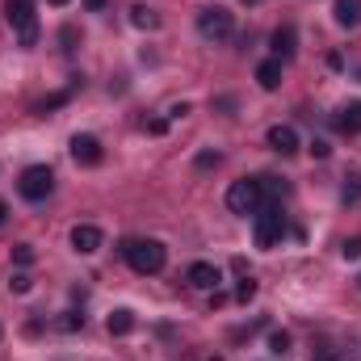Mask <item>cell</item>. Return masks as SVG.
Returning a JSON list of instances; mask_svg holds the SVG:
<instances>
[{"instance_id": "obj_24", "label": "cell", "mask_w": 361, "mask_h": 361, "mask_svg": "<svg viewBox=\"0 0 361 361\" xmlns=\"http://www.w3.org/2000/svg\"><path fill=\"white\" fill-rule=\"evenodd\" d=\"M30 286H34V281H30V273H13V281H8V290H13V294H25Z\"/></svg>"}, {"instance_id": "obj_10", "label": "cell", "mask_w": 361, "mask_h": 361, "mask_svg": "<svg viewBox=\"0 0 361 361\" xmlns=\"http://www.w3.org/2000/svg\"><path fill=\"white\" fill-rule=\"evenodd\" d=\"M332 126H336L341 135H361V101L341 105V109L332 114Z\"/></svg>"}, {"instance_id": "obj_13", "label": "cell", "mask_w": 361, "mask_h": 361, "mask_svg": "<svg viewBox=\"0 0 361 361\" xmlns=\"http://www.w3.org/2000/svg\"><path fill=\"white\" fill-rule=\"evenodd\" d=\"M332 17H336V25H345V30H357L361 25V0H336V4H332Z\"/></svg>"}, {"instance_id": "obj_27", "label": "cell", "mask_w": 361, "mask_h": 361, "mask_svg": "<svg viewBox=\"0 0 361 361\" xmlns=\"http://www.w3.org/2000/svg\"><path fill=\"white\" fill-rule=\"evenodd\" d=\"M219 160H223V156H219V152H202V156H197V169H214V164H219Z\"/></svg>"}, {"instance_id": "obj_22", "label": "cell", "mask_w": 361, "mask_h": 361, "mask_svg": "<svg viewBox=\"0 0 361 361\" xmlns=\"http://www.w3.org/2000/svg\"><path fill=\"white\" fill-rule=\"evenodd\" d=\"M341 257H345V261H361V235H349V240L341 244Z\"/></svg>"}, {"instance_id": "obj_11", "label": "cell", "mask_w": 361, "mask_h": 361, "mask_svg": "<svg viewBox=\"0 0 361 361\" xmlns=\"http://www.w3.org/2000/svg\"><path fill=\"white\" fill-rule=\"evenodd\" d=\"M101 240H105V235H101V227H92V223H80V227H72V248H76V252H85V257L101 248Z\"/></svg>"}, {"instance_id": "obj_28", "label": "cell", "mask_w": 361, "mask_h": 361, "mask_svg": "<svg viewBox=\"0 0 361 361\" xmlns=\"http://www.w3.org/2000/svg\"><path fill=\"white\" fill-rule=\"evenodd\" d=\"M311 361H341V357H336V349H328V345H324V349H319Z\"/></svg>"}, {"instance_id": "obj_31", "label": "cell", "mask_w": 361, "mask_h": 361, "mask_svg": "<svg viewBox=\"0 0 361 361\" xmlns=\"http://www.w3.org/2000/svg\"><path fill=\"white\" fill-rule=\"evenodd\" d=\"M4 214H8V210H4V206H0V223H4Z\"/></svg>"}, {"instance_id": "obj_4", "label": "cell", "mask_w": 361, "mask_h": 361, "mask_svg": "<svg viewBox=\"0 0 361 361\" xmlns=\"http://www.w3.org/2000/svg\"><path fill=\"white\" fill-rule=\"evenodd\" d=\"M17 193L25 197V202H47L51 193H55V173L47 169V164H30L21 180H17Z\"/></svg>"}, {"instance_id": "obj_9", "label": "cell", "mask_w": 361, "mask_h": 361, "mask_svg": "<svg viewBox=\"0 0 361 361\" xmlns=\"http://www.w3.org/2000/svg\"><path fill=\"white\" fill-rule=\"evenodd\" d=\"M269 42H273V59L286 63V59H294V51H298V30H294V25H277Z\"/></svg>"}, {"instance_id": "obj_29", "label": "cell", "mask_w": 361, "mask_h": 361, "mask_svg": "<svg viewBox=\"0 0 361 361\" xmlns=\"http://www.w3.org/2000/svg\"><path fill=\"white\" fill-rule=\"evenodd\" d=\"M85 8H92V13H101V8H105V0H85Z\"/></svg>"}, {"instance_id": "obj_30", "label": "cell", "mask_w": 361, "mask_h": 361, "mask_svg": "<svg viewBox=\"0 0 361 361\" xmlns=\"http://www.w3.org/2000/svg\"><path fill=\"white\" fill-rule=\"evenodd\" d=\"M47 4H68V0H47Z\"/></svg>"}, {"instance_id": "obj_3", "label": "cell", "mask_w": 361, "mask_h": 361, "mask_svg": "<svg viewBox=\"0 0 361 361\" xmlns=\"http://www.w3.org/2000/svg\"><path fill=\"white\" fill-rule=\"evenodd\" d=\"M261 202H265L261 177L231 180V189H227V210H231V214H257V210H261Z\"/></svg>"}, {"instance_id": "obj_19", "label": "cell", "mask_w": 361, "mask_h": 361, "mask_svg": "<svg viewBox=\"0 0 361 361\" xmlns=\"http://www.w3.org/2000/svg\"><path fill=\"white\" fill-rule=\"evenodd\" d=\"M269 353L273 357H286V353H290V332H273L269 336Z\"/></svg>"}, {"instance_id": "obj_14", "label": "cell", "mask_w": 361, "mask_h": 361, "mask_svg": "<svg viewBox=\"0 0 361 361\" xmlns=\"http://www.w3.org/2000/svg\"><path fill=\"white\" fill-rule=\"evenodd\" d=\"M257 85L265 92H273L277 85H281V59H265L261 68H257Z\"/></svg>"}, {"instance_id": "obj_33", "label": "cell", "mask_w": 361, "mask_h": 361, "mask_svg": "<svg viewBox=\"0 0 361 361\" xmlns=\"http://www.w3.org/2000/svg\"><path fill=\"white\" fill-rule=\"evenodd\" d=\"M210 361H223V357H210Z\"/></svg>"}, {"instance_id": "obj_7", "label": "cell", "mask_w": 361, "mask_h": 361, "mask_svg": "<svg viewBox=\"0 0 361 361\" xmlns=\"http://www.w3.org/2000/svg\"><path fill=\"white\" fill-rule=\"evenodd\" d=\"M101 156H105V152H101V139H97V135H76V139H72V160H76V164L97 169Z\"/></svg>"}, {"instance_id": "obj_16", "label": "cell", "mask_w": 361, "mask_h": 361, "mask_svg": "<svg viewBox=\"0 0 361 361\" xmlns=\"http://www.w3.org/2000/svg\"><path fill=\"white\" fill-rule=\"evenodd\" d=\"M341 202H345V206H357L361 202V173H349V177H345V185H341Z\"/></svg>"}, {"instance_id": "obj_35", "label": "cell", "mask_w": 361, "mask_h": 361, "mask_svg": "<svg viewBox=\"0 0 361 361\" xmlns=\"http://www.w3.org/2000/svg\"><path fill=\"white\" fill-rule=\"evenodd\" d=\"M357 76H361V72H357Z\"/></svg>"}, {"instance_id": "obj_25", "label": "cell", "mask_w": 361, "mask_h": 361, "mask_svg": "<svg viewBox=\"0 0 361 361\" xmlns=\"http://www.w3.org/2000/svg\"><path fill=\"white\" fill-rule=\"evenodd\" d=\"M252 294H257V281H252V277H244V281H240V290H235V298H240V302H248Z\"/></svg>"}, {"instance_id": "obj_21", "label": "cell", "mask_w": 361, "mask_h": 361, "mask_svg": "<svg viewBox=\"0 0 361 361\" xmlns=\"http://www.w3.org/2000/svg\"><path fill=\"white\" fill-rule=\"evenodd\" d=\"M59 328H63V332H76V328H85V315H80V311H63V315H59Z\"/></svg>"}, {"instance_id": "obj_15", "label": "cell", "mask_w": 361, "mask_h": 361, "mask_svg": "<svg viewBox=\"0 0 361 361\" xmlns=\"http://www.w3.org/2000/svg\"><path fill=\"white\" fill-rule=\"evenodd\" d=\"M105 328H109V336H126V332L135 328V315H130V311H114V315L105 319Z\"/></svg>"}, {"instance_id": "obj_5", "label": "cell", "mask_w": 361, "mask_h": 361, "mask_svg": "<svg viewBox=\"0 0 361 361\" xmlns=\"http://www.w3.org/2000/svg\"><path fill=\"white\" fill-rule=\"evenodd\" d=\"M231 8H223V4H206L202 13H197V34L206 38V42H223V38H231Z\"/></svg>"}, {"instance_id": "obj_17", "label": "cell", "mask_w": 361, "mask_h": 361, "mask_svg": "<svg viewBox=\"0 0 361 361\" xmlns=\"http://www.w3.org/2000/svg\"><path fill=\"white\" fill-rule=\"evenodd\" d=\"M130 21H135L139 30H156V25H160L156 8H147V4H135V8H130Z\"/></svg>"}, {"instance_id": "obj_1", "label": "cell", "mask_w": 361, "mask_h": 361, "mask_svg": "<svg viewBox=\"0 0 361 361\" xmlns=\"http://www.w3.org/2000/svg\"><path fill=\"white\" fill-rule=\"evenodd\" d=\"M122 261L130 265L135 273H160L164 269V261H169V252H164V244L160 240H122Z\"/></svg>"}, {"instance_id": "obj_34", "label": "cell", "mask_w": 361, "mask_h": 361, "mask_svg": "<svg viewBox=\"0 0 361 361\" xmlns=\"http://www.w3.org/2000/svg\"><path fill=\"white\" fill-rule=\"evenodd\" d=\"M357 286H361V277H357Z\"/></svg>"}, {"instance_id": "obj_12", "label": "cell", "mask_w": 361, "mask_h": 361, "mask_svg": "<svg viewBox=\"0 0 361 361\" xmlns=\"http://www.w3.org/2000/svg\"><path fill=\"white\" fill-rule=\"evenodd\" d=\"M269 147L277 156H294L298 152V130L294 126H269Z\"/></svg>"}, {"instance_id": "obj_6", "label": "cell", "mask_w": 361, "mask_h": 361, "mask_svg": "<svg viewBox=\"0 0 361 361\" xmlns=\"http://www.w3.org/2000/svg\"><path fill=\"white\" fill-rule=\"evenodd\" d=\"M281 235H286V214H281V206L257 210V248H273Z\"/></svg>"}, {"instance_id": "obj_32", "label": "cell", "mask_w": 361, "mask_h": 361, "mask_svg": "<svg viewBox=\"0 0 361 361\" xmlns=\"http://www.w3.org/2000/svg\"><path fill=\"white\" fill-rule=\"evenodd\" d=\"M244 4H261V0H244Z\"/></svg>"}, {"instance_id": "obj_26", "label": "cell", "mask_w": 361, "mask_h": 361, "mask_svg": "<svg viewBox=\"0 0 361 361\" xmlns=\"http://www.w3.org/2000/svg\"><path fill=\"white\" fill-rule=\"evenodd\" d=\"M328 152H332L328 139H311V156H315V160H328Z\"/></svg>"}, {"instance_id": "obj_20", "label": "cell", "mask_w": 361, "mask_h": 361, "mask_svg": "<svg viewBox=\"0 0 361 361\" xmlns=\"http://www.w3.org/2000/svg\"><path fill=\"white\" fill-rule=\"evenodd\" d=\"M68 97H72V92H51L47 101H38V105H34V114H47V109H59V105H68Z\"/></svg>"}, {"instance_id": "obj_2", "label": "cell", "mask_w": 361, "mask_h": 361, "mask_svg": "<svg viewBox=\"0 0 361 361\" xmlns=\"http://www.w3.org/2000/svg\"><path fill=\"white\" fill-rule=\"evenodd\" d=\"M4 17H8V25H13V34H17V42L25 51L38 47V13H34V0H8L4 4Z\"/></svg>"}, {"instance_id": "obj_8", "label": "cell", "mask_w": 361, "mask_h": 361, "mask_svg": "<svg viewBox=\"0 0 361 361\" xmlns=\"http://www.w3.org/2000/svg\"><path fill=\"white\" fill-rule=\"evenodd\" d=\"M185 281H189L193 290H219L223 273H219V265H210V261H193V265L185 269Z\"/></svg>"}, {"instance_id": "obj_18", "label": "cell", "mask_w": 361, "mask_h": 361, "mask_svg": "<svg viewBox=\"0 0 361 361\" xmlns=\"http://www.w3.org/2000/svg\"><path fill=\"white\" fill-rule=\"evenodd\" d=\"M261 189H265L269 197H290V185H286V180H277V177H261Z\"/></svg>"}, {"instance_id": "obj_23", "label": "cell", "mask_w": 361, "mask_h": 361, "mask_svg": "<svg viewBox=\"0 0 361 361\" xmlns=\"http://www.w3.org/2000/svg\"><path fill=\"white\" fill-rule=\"evenodd\" d=\"M13 261H17L21 269H25V265H34V244H17V248H13Z\"/></svg>"}]
</instances>
